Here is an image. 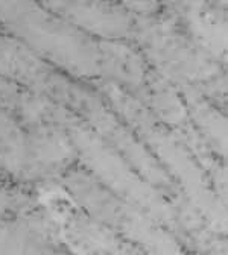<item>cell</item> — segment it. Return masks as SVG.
Returning a JSON list of instances; mask_svg holds the SVG:
<instances>
[{
	"label": "cell",
	"instance_id": "1",
	"mask_svg": "<svg viewBox=\"0 0 228 255\" xmlns=\"http://www.w3.org/2000/svg\"><path fill=\"white\" fill-rule=\"evenodd\" d=\"M122 2L140 14H152L158 8V0H122Z\"/></svg>",
	"mask_w": 228,
	"mask_h": 255
}]
</instances>
